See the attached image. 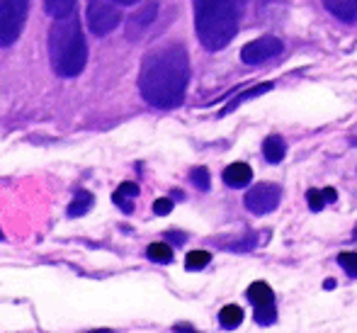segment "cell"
<instances>
[{"label": "cell", "mask_w": 357, "mask_h": 333, "mask_svg": "<svg viewBox=\"0 0 357 333\" xmlns=\"http://www.w3.org/2000/svg\"><path fill=\"white\" fill-rule=\"evenodd\" d=\"M190 180H192V185L197 190H209V173H207V168H195L192 173H190Z\"/></svg>", "instance_id": "cell-21"}, {"label": "cell", "mask_w": 357, "mask_h": 333, "mask_svg": "<svg viewBox=\"0 0 357 333\" xmlns=\"http://www.w3.org/2000/svg\"><path fill=\"white\" fill-rule=\"evenodd\" d=\"M326 8L343 22H355L357 20V0H326Z\"/></svg>", "instance_id": "cell-9"}, {"label": "cell", "mask_w": 357, "mask_h": 333, "mask_svg": "<svg viewBox=\"0 0 357 333\" xmlns=\"http://www.w3.org/2000/svg\"><path fill=\"white\" fill-rule=\"evenodd\" d=\"M90 207H93V195L85 193V190H78V195H75L71 207H68V214H71V216H83Z\"/></svg>", "instance_id": "cell-15"}, {"label": "cell", "mask_w": 357, "mask_h": 333, "mask_svg": "<svg viewBox=\"0 0 357 333\" xmlns=\"http://www.w3.org/2000/svg\"><path fill=\"white\" fill-rule=\"evenodd\" d=\"M209 260H212V256L207 251H192L185 258V265H188V270H202V267H207Z\"/></svg>", "instance_id": "cell-19"}, {"label": "cell", "mask_w": 357, "mask_h": 333, "mask_svg": "<svg viewBox=\"0 0 357 333\" xmlns=\"http://www.w3.org/2000/svg\"><path fill=\"white\" fill-rule=\"evenodd\" d=\"M253 180V170L245 163H231L224 170V183L229 188H245V185Z\"/></svg>", "instance_id": "cell-8"}, {"label": "cell", "mask_w": 357, "mask_h": 333, "mask_svg": "<svg viewBox=\"0 0 357 333\" xmlns=\"http://www.w3.org/2000/svg\"><path fill=\"white\" fill-rule=\"evenodd\" d=\"M170 209H173V202L170 200H155V205H153L155 214H170Z\"/></svg>", "instance_id": "cell-23"}, {"label": "cell", "mask_w": 357, "mask_h": 333, "mask_svg": "<svg viewBox=\"0 0 357 333\" xmlns=\"http://www.w3.org/2000/svg\"><path fill=\"white\" fill-rule=\"evenodd\" d=\"M44 5H47V13L52 17H63L75 10V0H44Z\"/></svg>", "instance_id": "cell-16"}, {"label": "cell", "mask_w": 357, "mask_h": 333, "mask_svg": "<svg viewBox=\"0 0 357 333\" xmlns=\"http://www.w3.org/2000/svg\"><path fill=\"white\" fill-rule=\"evenodd\" d=\"M27 10L29 0H0V47H10L20 39Z\"/></svg>", "instance_id": "cell-5"}, {"label": "cell", "mask_w": 357, "mask_h": 333, "mask_svg": "<svg viewBox=\"0 0 357 333\" xmlns=\"http://www.w3.org/2000/svg\"><path fill=\"white\" fill-rule=\"evenodd\" d=\"M280 52H282V42H280L278 37H260V39H255V42L245 44L243 52H241V59H243L245 64H250V66H255V64L270 61V59L278 57Z\"/></svg>", "instance_id": "cell-7"}, {"label": "cell", "mask_w": 357, "mask_h": 333, "mask_svg": "<svg viewBox=\"0 0 357 333\" xmlns=\"http://www.w3.org/2000/svg\"><path fill=\"white\" fill-rule=\"evenodd\" d=\"M306 200H309V207L314 212H321L326 207V202H328V200H326V195H324V190H321V193H319V190H309Z\"/></svg>", "instance_id": "cell-22"}, {"label": "cell", "mask_w": 357, "mask_h": 333, "mask_svg": "<svg viewBox=\"0 0 357 333\" xmlns=\"http://www.w3.org/2000/svg\"><path fill=\"white\" fill-rule=\"evenodd\" d=\"M146 253H149V258L155 260V263H170V260H173V251H170V246L160 244V241L158 244H151Z\"/></svg>", "instance_id": "cell-18"}, {"label": "cell", "mask_w": 357, "mask_h": 333, "mask_svg": "<svg viewBox=\"0 0 357 333\" xmlns=\"http://www.w3.org/2000/svg\"><path fill=\"white\" fill-rule=\"evenodd\" d=\"M280 198H282V193H280L278 185L260 183L248 190V195H245V207H248V212H253V214H258V216L270 214V212L278 209Z\"/></svg>", "instance_id": "cell-6"}, {"label": "cell", "mask_w": 357, "mask_h": 333, "mask_svg": "<svg viewBox=\"0 0 357 333\" xmlns=\"http://www.w3.org/2000/svg\"><path fill=\"white\" fill-rule=\"evenodd\" d=\"M324 195H326V200H328V202H333L335 198H338V193H335L333 188H326V190H324Z\"/></svg>", "instance_id": "cell-24"}, {"label": "cell", "mask_w": 357, "mask_h": 333, "mask_svg": "<svg viewBox=\"0 0 357 333\" xmlns=\"http://www.w3.org/2000/svg\"><path fill=\"white\" fill-rule=\"evenodd\" d=\"M219 321H221V326H226V329H236V326L243 321V311H241V306L229 304V306H224V309H221Z\"/></svg>", "instance_id": "cell-14"}, {"label": "cell", "mask_w": 357, "mask_h": 333, "mask_svg": "<svg viewBox=\"0 0 357 333\" xmlns=\"http://www.w3.org/2000/svg\"><path fill=\"white\" fill-rule=\"evenodd\" d=\"M338 263L343 267L345 272H348L350 277H357V253H350V251H345V253L338 256Z\"/></svg>", "instance_id": "cell-20"}, {"label": "cell", "mask_w": 357, "mask_h": 333, "mask_svg": "<svg viewBox=\"0 0 357 333\" xmlns=\"http://www.w3.org/2000/svg\"><path fill=\"white\" fill-rule=\"evenodd\" d=\"M275 319H278V306H275V302H268V304L255 306V321H258V324L270 326Z\"/></svg>", "instance_id": "cell-17"}, {"label": "cell", "mask_w": 357, "mask_h": 333, "mask_svg": "<svg viewBox=\"0 0 357 333\" xmlns=\"http://www.w3.org/2000/svg\"><path fill=\"white\" fill-rule=\"evenodd\" d=\"M284 139L282 136H268L263 144V154L265 158L270 161V163H278V161L284 158Z\"/></svg>", "instance_id": "cell-10"}, {"label": "cell", "mask_w": 357, "mask_h": 333, "mask_svg": "<svg viewBox=\"0 0 357 333\" xmlns=\"http://www.w3.org/2000/svg\"><path fill=\"white\" fill-rule=\"evenodd\" d=\"M0 239H3V234H0Z\"/></svg>", "instance_id": "cell-26"}, {"label": "cell", "mask_w": 357, "mask_h": 333, "mask_svg": "<svg viewBox=\"0 0 357 333\" xmlns=\"http://www.w3.org/2000/svg\"><path fill=\"white\" fill-rule=\"evenodd\" d=\"M248 299L253 302L255 306H258V304H268V302H275V295H273V290H270L268 282H253V285L248 287Z\"/></svg>", "instance_id": "cell-11"}, {"label": "cell", "mask_w": 357, "mask_h": 333, "mask_svg": "<svg viewBox=\"0 0 357 333\" xmlns=\"http://www.w3.org/2000/svg\"><path fill=\"white\" fill-rule=\"evenodd\" d=\"M195 27L204 49L219 52L234 39L238 10L234 0H195Z\"/></svg>", "instance_id": "cell-3"}, {"label": "cell", "mask_w": 357, "mask_h": 333, "mask_svg": "<svg viewBox=\"0 0 357 333\" xmlns=\"http://www.w3.org/2000/svg\"><path fill=\"white\" fill-rule=\"evenodd\" d=\"M153 17H155V3H151L149 8H144L142 13L134 15V20H129V29L142 32L144 27H149V24L153 22Z\"/></svg>", "instance_id": "cell-13"}, {"label": "cell", "mask_w": 357, "mask_h": 333, "mask_svg": "<svg viewBox=\"0 0 357 333\" xmlns=\"http://www.w3.org/2000/svg\"><path fill=\"white\" fill-rule=\"evenodd\" d=\"M49 59L61 78H75L83 73L85 61H88V47H85L75 10L63 17H56V22L49 29Z\"/></svg>", "instance_id": "cell-2"}, {"label": "cell", "mask_w": 357, "mask_h": 333, "mask_svg": "<svg viewBox=\"0 0 357 333\" xmlns=\"http://www.w3.org/2000/svg\"><path fill=\"white\" fill-rule=\"evenodd\" d=\"M190 83V59L180 44L151 52L142 64L139 90L144 100L158 110H173L185 100Z\"/></svg>", "instance_id": "cell-1"}, {"label": "cell", "mask_w": 357, "mask_h": 333, "mask_svg": "<svg viewBox=\"0 0 357 333\" xmlns=\"http://www.w3.org/2000/svg\"><path fill=\"white\" fill-rule=\"evenodd\" d=\"M139 0H88V22L98 37L112 32L122 20V10Z\"/></svg>", "instance_id": "cell-4"}, {"label": "cell", "mask_w": 357, "mask_h": 333, "mask_svg": "<svg viewBox=\"0 0 357 333\" xmlns=\"http://www.w3.org/2000/svg\"><path fill=\"white\" fill-rule=\"evenodd\" d=\"M139 195V188L134 183H124L122 188L114 193V202L119 205V209L122 212H132L134 209V205H132V200Z\"/></svg>", "instance_id": "cell-12"}, {"label": "cell", "mask_w": 357, "mask_h": 333, "mask_svg": "<svg viewBox=\"0 0 357 333\" xmlns=\"http://www.w3.org/2000/svg\"><path fill=\"white\" fill-rule=\"evenodd\" d=\"M355 239H357V226H355Z\"/></svg>", "instance_id": "cell-25"}]
</instances>
